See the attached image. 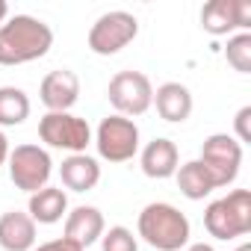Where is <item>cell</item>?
I'll return each mask as SVG.
<instances>
[{"label":"cell","mask_w":251,"mask_h":251,"mask_svg":"<svg viewBox=\"0 0 251 251\" xmlns=\"http://www.w3.org/2000/svg\"><path fill=\"white\" fill-rule=\"evenodd\" d=\"M0 248L3 251H33L36 248V222L21 210L3 213L0 216Z\"/></svg>","instance_id":"13"},{"label":"cell","mask_w":251,"mask_h":251,"mask_svg":"<svg viewBox=\"0 0 251 251\" xmlns=\"http://www.w3.org/2000/svg\"><path fill=\"white\" fill-rule=\"evenodd\" d=\"M100 251H139V242H136L133 230L115 225V227L103 230V236H100Z\"/></svg>","instance_id":"21"},{"label":"cell","mask_w":251,"mask_h":251,"mask_svg":"<svg viewBox=\"0 0 251 251\" xmlns=\"http://www.w3.org/2000/svg\"><path fill=\"white\" fill-rule=\"evenodd\" d=\"M198 160H201L204 169L213 175L216 186H227V183H233L236 175H239V166H242V145H239L233 136H227V133H213V136L204 139Z\"/></svg>","instance_id":"9"},{"label":"cell","mask_w":251,"mask_h":251,"mask_svg":"<svg viewBox=\"0 0 251 251\" xmlns=\"http://www.w3.org/2000/svg\"><path fill=\"white\" fill-rule=\"evenodd\" d=\"M59 177H62L65 189H71V192H89L100 180V166L89 154H71L68 160H62Z\"/></svg>","instance_id":"16"},{"label":"cell","mask_w":251,"mask_h":251,"mask_svg":"<svg viewBox=\"0 0 251 251\" xmlns=\"http://www.w3.org/2000/svg\"><path fill=\"white\" fill-rule=\"evenodd\" d=\"M248 118H251V106H242L239 112H236V133H239V145L242 142H251V130H248Z\"/></svg>","instance_id":"22"},{"label":"cell","mask_w":251,"mask_h":251,"mask_svg":"<svg viewBox=\"0 0 251 251\" xmlns=\"http://www.w3.org/2000/svg\"><path fill=\"white\" fill-rule=\"evenodd\" d=\"M225 56H227V62H230L239 74H248V71H251V33H239V36L227 39Z\"/></svg>","instance_id":"20"},{"label":"cell","mask_w":251,"mask_h":251,"mask_svg":"<svg viewBox=\"0 0 251 251\" xmlns=\"http://www.w3.org/2000/svg\"><path fill=\"white\" fill-rule=\"evenodd\" d=\"M175 177H177L180 192H183L189 201H204L213 189H219V186H216V180H213V175L204 169V163H201V160H189V163L177 166Z\"/></svg>","instance_id":"18"},{"label":"cell","mask_w":251,"mask_h":251,"mask_svg":"<svg viewBox=\"0 0 251 251\" xmlns=\"http://www.w3.org/2000/svg\"><path fill=\"white\" fill-rule=\"evenodd\" d=\"M9 177L18 189L24 192H39L48 186L50 175H53V163L50 154L39 145H18L15 151H9Z\"/></svg>","instance_id":"8"},{"label":"cell","mask_w":251,"mask_h":251,"mask_svg":"<svg viewBox=\"0 0 251 251\" xmlns=\"http://www.w3.org/2000/svg\"><path fill=\"white\" fill-rule=\"evenodd\" d=\"M95 148L106 163H127L139 151V127L133 118L124 115H106L98 124Z\"/></svg>","instance_id":"4"},{"label":"cell","mask_w":251,"mask_h":251,"mask_svg":"<svg viewBox=\"0 0 251 251\" xmlns=\"http://www.w3.org/2000/svg\"><path fill=\"white\" fill-rule=\"evenodd\" d=\"M201 27L210 36H227L251 27V3L245 0H210L201 9Z\"/></svg>","instance_id":"10"},{"label":"cell","mask_w":251,"mask_h":251,"mask_svg":"<svg viewBox=\"0 0 251 251\" xmlns=\"http://www.w3.org/2000/svg\"><path fill=\"white\" fill-rule=\"evenodd\" d=\"M204 227L210 236L230 242L251 230V195L248 189H233L204 210Z\"/></svg>","instance_id":"3"},{"label":"cell","mask_w":251,"mask_h":251,"mask_svg":"<svg viewBox=\"0 0 251 251\" xmlns=\"http://www.w3.org/2000/svg\"><path fill=\"white\" fill-rule=\"evenodd\" d=\"M9 160V139H6V133L0 130V166H3Z\"/></svg>","instance_id":"24"},{"label":"cell","mask_w":251,"mask_h":251,"mask_svg":"<svg viewBox=\"0 0 251 251\" xmlns=\"http://www.w3.org/2000/svg\"><path fill=\"white\" fill-rule=\"evenodd\" d=\"M68 213V195L56 186H45L39 192L30 195V204H27V216L36 222V225H56L62 216Z\"/></svg>","instance_id":"17"},{"label":"cell","mask_w":251,"mask_h":251,"mask_svg":"<svg viewBox=\"0 0 251 251\" xmlns=\"http://www.w3.org/2000/svg\"><path fill=\"white\" fill-rule=\"evenodd\" d=\"M139 36V21L136 15L130 12H121V9H112V12H103L92 30H89V50L98 53V56H112L118 53L121 48H127L133 39Z\"/></svg>","instance_id":"5"},{"label":"cell","mask_w":251,"mask_h":251,"mask_svg":"<svg viewBox=\"0 0 251 251\" xmlns=\"http://www.w3.org/2000/svg\"><path fill=\"white\" fill-rule=\"evenodd\" d=\"M30 115V98L18 86H0V127L24 124Z\"/></svg>","instance_id":"19"},{"label":"cell","mask_w":251,"mask_h":251,"mask_svg":"<svg viewBox=\"0 0 251 251\" xmlns=\"http://www.w3.org/2000/svg\"><path fill=\"white\" fill-rule=\"evenodd\" d=\"M39 139L50 148L68 151V154H86L92 142V127L89 121L71 112H48L39 121Z\"/></svg>","instance_id":"6"},{"label":"cell","mask_w":251,"mask_h":251,"mask_svg":"<svg viewBox=\"0 0 251 251\" xmlns=\"http://www.w3.org/2000/svg\"><path fill=\"white\" fill-rule=\"evenodd\" d=\"M186 251H216V248H213V245H207V242H192Z\"/></svg>","instance_id":"25"},{"label":"cell","mask_w":251,"mask_h":251,"mask_svg":"<svg viewBox=\"0 0 251 251\" xmlns=\"http://www.w3.org/2000/svg\"><path fill=\"white\" fill-rule=\"evenodd\" d=\"M236 251H251V245H248V242H242V245H239Z\"/></svg>","instance_id":"27"},{"label":"cell","mask_w":251,"mask_h":251,"mask_svg":"<svg viewBox=\"0 0 251 251\" xmlns=\"http://www.w3.org/2000/svg\"><path fill=\"white\" fill-rule=\"evenodd\" d=\"M6 15H9V6H6V0H0V24L6 21Z\"/></svg>","instance_id":"26"},{"label":"cell","mask_w":251,"mask_h":251,"mask_svg":"<svg viewBox=\"0 0 251 251\" xmlns=\"http://www.w3.org/2000/svg\"><path fill=\"white\" fill-rule=\"evenodd\" d=\"M53 48V30L33 15H12L0 24V65H24Z\"/></svg>","instance_id":"1"},{"label":"cell","mask_w":251,"mask_h":251,"mask_svg":"<svg viewBox=\"0 0 251 251\" xmlns=\"http://www.w3.org/2000/svg\"><path fill=\"white\" fill-rule=\"evenodd\" d=\"M33 251H83V248H80L77 242L59 236V239H50V242H45V245H39V248H33Z\"/></svg>","instance_id":"23"},{"label":"cell","mask_w":251,"mask_h":251,"mask_svg":"<svg viewBox=\"0 0 251 251\" xmlns=\"http://www.w3.org/2000/svg\"><path fill=\"white\" fill-rule=\"evenodd\" d=\"M139 163H142V172H145L148 177H154V180L175 177L177 163H180V157H177V145H175L172 139H166V136H157V139H151V142L142 148Z\"/></svg>","instance_id":"12"},{"label":"cell","mask_w":251,"mask_h":251,"mask_svg":"<svg viewBox=\"0 0 251 251\" xmlns=\"http://www.w3.org/2000/svg\"><path fill=\"white\" fill-rule=\"evenodd\" d=\"M106 98L115 106V115H124V118L127 115H142V112L151 109L154 86L142 71H118L109 80Z\"/></svg>","instance_id":"7"},{"label":"cell","mask_w":251,"mask_h":251,"mask_svg":"<svg viewBox=\"0 0 251 251\" xmlns=\"http://www.w3.org/2000/svg\"><path fill=\"white\" fill-rule=\"evenodd\" d=\"M151 103L157 106L160 118L163 121H172V124H183L192 115V92L183 83H163L154 92V100Z\"/></svg>","instance_id":"15"},{"label":"cell","mask_w":251,"mask_h":251,"mask_svg":"<svg viewBox=\"0 0 251 251\" xmlns=\"http://www.w3.org/2000/svg\"><path fill=\"white\" fill-rule=\"evenodd\" d=\"M39 98L48 106V112H68L77 103V98H80V80H77V74L68 71V68L50 71L42 80V86H39Z\"/></svg>","instance_id":"11"},{"label":"cell","mask_w":251,"mask_h":251,"mask_svg":"<svg viewBox=\"0 0 251 251\" xmlns=\"http://www.w3.org/2000/svg\"><path fill=\"white\" fill-rule=\"evenodd\" d=\"M103 236V213L98 207H74L65 219V239L77 242L83 251Z\"/></svg>","instance_id":"14"},{"label":"cell","mask_w":251,"mask_h":251,"mask_svg":"<svg viewBox=\"0 0 251 251\" xmlns=\"http://www.w3.org/2000/svg\"><path fill=\"white\" fill-rule=\"evenodd\" d=\"M136 227H139V236L157 251H180L189 245V236H192L189 219L175 204H166V201L148 204L139 213Z\"/></svg>","instance_id":"2"}]
</instances>
